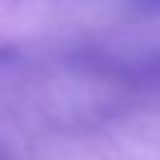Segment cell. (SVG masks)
Returning <instances> with one entry per match:
<instances>
[{
	"instance_id": "obj_1",
	"label": "cell",
	"mask_w": 160,
	"mask_h": 160,
	"mask_svg": "<svg viewBox=\"0 0 160 160\" xmlns=\"http://www.w3.org/2000/svg\"><path fill=\"white\" fill-rule=\"evenodd\" d=\"M138 8L145 12H160V0H138Z\"/></svg>"
}]
</instances>
